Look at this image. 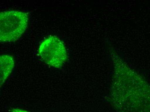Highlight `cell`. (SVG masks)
<instances>
[{"label":"cell","mask_w":150,"mask_h":112,"mask_svg":"<svg viewBox=\"0 0 150 112\" xmlns=\"http://www.w3.org/2000/svg\"><path fill=\"white\" fill-rule=\"evenodd\" d=\"M28 13L16 11L0 13V42H11L21 37L28 26Z\"/></svg>","instance_id":"cell-1"},{"label":"cell","mask_w":150,"mask_h":112,"mask_svg":"<svg viewBox=\"0 0 150 112\" xmlns=\"http://www.w3.org/2000/svg\"><path fill=\"white\" fill-rule=\"evenodd\" d=\"M12 111V112H31L25 110H22V109H16V108H13Z\"/></svg>","instance_id":"cell-4"},{"label":"cell","mask_w":150,"mask_h":112,"mask_svg":"<svg viewBox=\"0 0 150 112\" xmlns=\"http://www.w3.org/2000/svg\"><path fill=\"white\" fill-rule=\"evenodd\" d=\"M38 52L45 63L55 68H60L67 60L65 47L56 36H49L43 41L39 46Z\"/></svg>","instance_id":"cell-2"},{"label":"cell","mask_w":150,"mask_h":112,"mask_svg":"<svg viewBox=\"0 0 150 112\" xmlns=\"http://www.w3.org/2000/svg\"><path fill=\"white\" fill-rule=\"evenodd\" d=\"M15 65L13 57L8 54H3L0 57L1 87L12 72Z\"/></svg>","instance_id":"cell-3"}]
</instances>
